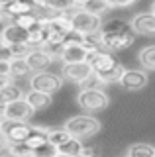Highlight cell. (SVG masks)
Wrapping results in <instances>:
<instances>
[{
    "instance_id": "obj_14",
    "label": "cell",
    "mask_w": 155,
    "mask_h": 157,
    "mask_svg": "<svg viewBox=\"0 0 155 157\" xmlns=\"http://www.w3.org/2000/svg\"><path fill=\"white\" fill-rule=\"evenodd\" d=\"M53 57L51 53H47V51H43V49H33V51L30 53V55L26 57V61H28V65H30L32 71H36V73H41V71H45L47 67L53 63Z\"/></svg>"
},
{
    "instance_id": "obj_7",
    "label": "cell",
    "mask_w": 155,
    "mask_h": 157,
    "mask_svg": "<svg viewBox=\"0 0 155 157\" xmlns=\"http://www.w3.org/2000/svg\"><path fill=\"white\" fill-rule=\"evenodd\" d=\"M36 114L33 106L26 98L16 102H10V104L2 106V120H14V122H28L30 118Z\"/></svg>"
},
{
    "instance_id": "obj_31",
    "label": "cell",
    "mask_w": 155,
    "mask_h": 157,
    "mask_svg": "<svg viewBox=\"0 0 155 157\" xmlns=\"http://www.w3.org/2000/svg\"><path fill=\"white\" fill-rule=\"evenodd\" d=\"M73 2H75V8H86L90 0H73Z\"/></svg>"
},
{
    "instance_id": "obj_36",
    "label": "cell",
    "mask_w": 155,
    "mask_h": 157,
    "mask_svg": "<svg viewBox=\"0 0 155 157\" xmlns=\"http://www.w3.org/2000/svg\"><path fill=\"white\" fill-rule=\"evenodd\" d=\"M32 157H33V155H32Z\"/></svg>"
},
{
    "instance_id": "obj_34",
    "label": "cell",
    "mask_w": 155,
    "mask_h": 157,
    "mask_svg": "<svg viewBox=\"0 0 155 157\" xmlns=\"http://www.w3.org/2000/svg\"><path fill=\"white\" fill-rule=\"evenodd\" d=\"M149 12H153V14H155V0H153V4H151V10H149Z\"/></svg>"
},
{
    "instance_id": "obj_22",
    "label": "cell",
    "mask_w": 155,
    "mask_h": 157,
    "mask_svg": "<svg viewBox=\"0 0 155 157\" xmlns=\"http://www.w3.org/2000/svg\"><path fill=\"white\" fill-rule=\"evenodd\" d=\"M47 10L55 14H67L75 10V2L73 0H47Z\"/></svg>"
},
{
    "instance_id": "obj_18",
    "label": "cell",
    "mask_w": 155,
    "mask_h": 157,
    "mask_svg": "<svg viewBox=\"0 0 155 157\" xmlns=\"http://www.w3.org/2000/svg\"><path fill=\"white\" fill-rule=\"evenodd\" d=\"M83 149H85L83 140H79V137H71V140L67 141V144H63L61 147H57V153H63V155L75 157V155H79Z\"/></svg>"
},
{
    "instance_id": "obj_35",
    "label": "cell",
    "mask_w": 155,
    "mask_h": 157,
    "mask_svg": "<svg viewBox=\"0 0 155 157\" xmlns=\"http://www.w3.org/2000/svg\"><path fill=\"white\" fill-rule=\"evenodd\" d=\"M55 157H69V155H63V153H55Z\"/></svg>"
},
{
    "instance_id": "obj_19",
    "label": "cell",
    "mask_w": 155,
    "mask_h": 157,
    "mask_svg": "<svg viewBox=\"0 0 155 157\" xmlns=\"http://www.w3.org/2000/svg\"><path fill=\"white\" fill-rule=\"evenodd\" d=\"M22 98H26V92H24L20 86H16V85H12L8 88H2V94H0L2 106L10 104V102H16V100H22Z\"/></svg>"
},
{
    "instance_id": "obj_6",
    "label": "cell",
    "mask_w": 155,
    "mask_h": 157,
    "mask_svg": "<svg viewBox=\"0 0 155 157\" xmlns=\"http://www.w3.org/2000/svg\"><path fill=\"white\" fill-rule=\"evenodd\" d=\"M32 128L28 122H14V120H2V140L8 144H24L30 137Z\"/></svg>"
},
{
    "instance_id": "obj_10",
    "label": "cell",
    "mask_w": 155,
    "mask_h": 157,
    "mask_svg": "<svg viewBox=\"0 0 155 157\" xmlns=\"http://www.w3.org/2000/svg\"><path fill=\"white\" fill-rule=\"evenodd\" d=\"M149 75L145 69H126L118 85L126 88V90H142L143 86H147Z\"/></svg>"
},
{
    "instance_id": "obj_26",
    "label": "cell",
    "mask_w": 155,
    "mask_h": 157,
    "mask_svg": "<svg viewBox=\"0 0 155 157\" xmlns=\"http://www.w3.org/2000/svg\"><path fill=\"white\" fill-rule=\"evenodd\" d=\"M102 86H104V81H102V78H100V77L94 73V75L90 77L89 81H86L85 85L81 86V88H102Z\"/></svg>"
},
{
    "instance_id": "obj_28",
    "label": "cell",
    "mask_w": 155,
    "mask_h": 157,
    "mask_svg": "<svg viewBox=\"0 0 155 157\" xmlns=\"http://www.w3.org/2000/svg\"><path fill=\"white\" fill-rule=\"evenodd\" d=\"M14 75H0V88H8V86H12L14 85Z\"/></svg>"
},
{
    "instance_id": "obj_9",
    "label": "cell",
    "mask_w": 155,
    "mask_h": 157,
    "mask_svg": "<svg viewBox=\"0 0 155 157\" xmlns=\"http://www.w3.org/2000/svg\"><path fill=\"white\" fill-rule=\"evenodd\" d=\"M130 28L135 36L155 37V14L153 12H138L130 22Z\"/></svg>"
},
{
    "instance_id": "obj_4",
    "label": "cell",
    "mask_w": 155,
    "mask_h": 157,
    "mask_svg": "<svg viewBox=\"0 0 155 157\" xmlns=\"http://www.w3.org/2000/svg\"><path fill=\"white\" fill-rule=\"evenodd\" d=\"M69 16L73 20V26H75V32H81V33H94V32H100L102 29V16H96V14L89 12L85 8H75L69 12Z\"/></svg>"
},
{
    "instance_id": "obj_11",
    "label": "cell",
    "mask_w": 155,
    "mask_h": 157,
    "mask_svg": "<svg viewBox=\"0 0 155 157\" xmlns=\"http://www.w3.org/2000/svg\"><path fill=\"white\" fill-rule=\"evenodd\" d=\"M16 43H30V32L20 28L16 22H12L10 26H6L2 29V37H0V49L4 47H12Z\"/></svg>"
},
{
    "instance_id": "obj_27",
    "label": "cell",
    "mask_w": 155,
    "mask_h": 157,
    "mask_svg": "<svg viewBox=\"0 0 155 157\" xmlns=\"http://www.w3.org/2000/svg\"><path fill=\"white\" fill-rule=\"evenodd\" d=\"M110 4V8H128V6H134L138 0H106Z\"/></svg>"
},
{
    "instance_id": "obj_12",
    "label": "cell",
    "mask_w": 155,
    "mask_h": 157,
    "mask_svg": "<svg viewBox=\"0 0 155 157\" xmlns=\"http://www.w3.org/2000/svg\"><path fill=\"white\" fill-rule=\"evenodd\" d=\"M104 33V32H102ZM135 41V33L132 32H122V33H104L102 37V47L106 51H122L128 49L130 45H134Z\"/></svg>"
},
{
    "instance_id": "obj_32",
    "label": "cell",
    "mask_w": 155,
    "mask_h": 157,
    "mask_svg": "<svg viewBox=\"0 0 155 157\" xmlns=\"http://www.w3.org/2000/svg\"><path fill=\"white\" fill-rule=\"evenodd\" d=\"M14 2H16V0H0V8H6V6H10Z\"/></svg>"
},
{
    "instance_id": "obj_25",
    "label": "cell",
    "mask_w": 155,
    "mask_h": 157,
    "mask_svg": "<svg viewBox=\"0 0 155 157\" xmlns=\"http://www.w3.org/2000/svg\"><path fill=\"white\" fill-rule=\"evenodd\" d=\"M30 65H28L26 59H14L12 61V75L14 77H26L30 75Z\"/></svg>"
},
{
    "instance_id": "obj_20",
    "label": "cell",
    "mask_w": 155,
    "mask_h": 157,
    "mask_svg": "<svg viewBox=\"0 0 155 157\" xmlns=\"http://www.w3.org/2000/svg\"><path fill=\"white\" fill-rule=\"evenodd\" d=\"M128 157H155V147L151 144H134L128 149Z\"/></svg>"
},
{
    "instance_id": "obj_5",
    "label": "cell",
    "mask_w": 155,
    "mask_h": 157,
    "mask_svg": "<svg viewBox=\"0 0 155 157\" xmlns=\"http://www.w3.org/2000/svg\"><path fill=\"white\" fill-rule=\"evenodd\" d=\"M61 86H63V75H57V73L41 71V73H36L30 78V90H40V92L53 94V92L61 90Z\"/></svg>"
},
{
    "instance_id": "obj_33",
    "label": "cell",
    "mask_w": 155,
    "mask_h": 157,
    "mask_svg": "<svg viewBox=\"0 0 155 157\" xmlns=\"http://www.w3.org/2000/svg\"><path fill=\"white\" fill-rule=\"evenodd\" d=\"M0 157H12V155H10V153H8V151H4V153H2V155H0Z\"/></svg>"
},
{
    "instance_id": "obj_23",
    "label": "cell",
    "mask_w": 155,
    "mask_h": 157,
    "mask_svg": "<svg viewBox=\"0 0 155 157\" xmlns=\"http://www.w3.org/2000/svg\"><path fill=\"white\" fill-rule=\"evenodd\" d=\"M71 137H73V136L65 130V128H57V130H51V132H49V144H51L53 147H61L63 144H67Z\"/></svg>"
},
{
    "instance_id": "obj_21",
    "label": "cell",
    "mask_w": 155,
    "mask_h": 157,
    "mask_svg": "<svg viewBox=\"0 0 155 157\" xmlns=\"http://www.w3.org/2000/svg\"><path fill=\"white\" fill-rule=\"evenodd\" d=\"M130 24L122 18H110L108 22L102 26V32L104 33H122V32H128Z\"/></svg>"
},
{
    "instance_id": "obj_8",
    "label": "cell",
    "mask_w": 155,
    "mask_h": 157,
    "mask_svg": "<svg viewBox=\"0 0 155 157\" xmlns=\"http://www.w3.org/2000/svg\"><path fill=\"white\" fill-rule=\"evenodd\" d=\"M61 75H63V78H65V81L73 82V85L83 86L85 82L94 75V69H93V65H90L89 61H85V63H75V65H63Z\"/></svg>"
},
{
    "instance_id": "obj_15",
    "label": "cell",
    "mask_w": 155,
    "mask_h": 157,
    "mask_svg": "<svg viewBox=\"0 0 155 157\" xmlns=\"http://www.w3.org/2000/svg\"><path fill=\"white\" fill-rule=\"evenodd\" d=\"M49 132H51V128H45V126H33L30 137H28L24 144L30 147L32 151L40 149V147H43V145L49 144Z\"/></svg>"
},
{
    "instance_id": "obj_30",
    "label": "cell",
    "mask_w": 155,
    "mask_h": 157,
    "mask_svg": "<svg viewBox=\"0 0 155 157\" xmlns=\"http://www.w3.org/2000/svg\"><path fill=\"white\" fill-rule=\"evenodd\" d=\"M75 157H96V151L93 149V147H85V149L81 151L79 155H75Z\"/></svg>"
},
{
    "instance_id": "obj_29",
    "label": "cell",
    "mask_w": 155,
    "mask_h": 157,
    "mask_svg": "<svg viewBox=\"0 0 155 157\" xmlns=\"http://www.w3.org/2000/svg\"><path fill=\"white\" fill-rule=\"evenodd\" d=\"M0 75H12V61H2L0 59Z\"/></svg>"
},
{
    "instance_id": "obj_17",
    "label": "cell",
    "mask_w": 155,
    "mask_h": 157,
    "mask_svg": "<svg viewBox=\"0 0 155 157\" xmlns=\"http://www.w3.org/2000/svg\"><path fill=\"white\" fill-rule=\"evenodd\" d=\"M138 59L145 71H155V45H145L138 53Z\"/></svg>"
},
{
    "instance_id": "obj_24",
    "label": "cell",
    "mask_w": 155,
    "mask_h": 157,
    "mask_svg": "<svg viewBox=\"0 0 155 157\" xmlns=\"http://www.w3.org/2000/svg\"><path fill=\"white\" fill-rule=\"evenodd\" d=\"M85 10H89V12L96 14V16H102V14H106L108 10H112V8H110V4L106 2V0H90V2L86 4Z\"/></svg>"
},
{
    "instance_id": "obj_16",
    "label": "cell",
    "mask_w": 155,
    "mask_h": 157,
    "mask_svg": "<svg viewBox=\"0 0 155 157\" xmlns=\"http://www.w3.org/2000/svg\"><path fill=\"white\" fill-rule=\"evenodd\" d=\"M26 100L30 102V104L33 106V110H43V108L51 106L53 98L51 94H47V92H40V90H30L26 94Z\"/></svg>"
},
{
    "instance_id": "obj_1",
    "label": "cell",
    "mask_w": 155,
    "mask_h": 157,
    "mask_svg": "<svg viewBox=\"0 0 155 157\" xmlns=\"http://www.w3.org/2000/svg\"><path fill=\"white\" fill-rule=\"evenodd\" d=\"M89 63L93 65L94 73L104 81V85H112V82H120L126 69L122 67L118 57H114L112 51L106 49H96L89 55Z\"/></svg>"
},
{
    "instance_id": "obj_2",
    "label": "cell",
    "mask_w": 155,
    "mask_h": 157,
    "mask_svg": "<svg viewBox=\"0 0 155 157\" xmlns=\"http://www.w3.org/2000/svg\"><path fill=\"white\" fill-rule=\"evenodd\" d=\"M67 132L73 137H79V140H86V137H93L94 134H98L102 130V122L96 120L94 116H73L65 122Z\"/></svg>"
},
{
    "instance_id": "obj_13",
    "label": "cell",
    "mask_w": 155,
    "mask_h": 157,
    "mask_svg": "<svg viewBox=\"0 0 155 157\" xmlns=\"http://www.w3.org/2000/svg\"><path fill=\"white\" fill-rule=\"evenodd\" d=\"M89 49L85 45H65L61 51V61L63 65H75V63H85L89 61Z\"/></svg>"
},
{
    "instance_id": "obj_3",
    "label": "cell",
    "mask_w": 155,
    "mask_h": 157,
    "mask_svg": "<svg viewBox=\"0 0 155 157\" xmlns=\"http://www.w3.org/2000/svg\"><path fill=\"white\" fill-rule=\"evenodd\" d=\"M77 104L86 112H102L110 106V94H106L104 88H81Z\"/></svg>"
}]
</instances>
